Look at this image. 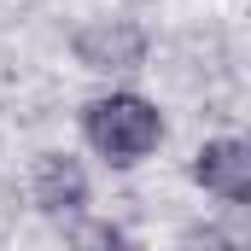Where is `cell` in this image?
Returning <instances> with one entry per match:
<instances>
[{"mask_svg": "<svg viewBox=\"0 0 251 251\" xmlns=\"http://www.w3.org/2000/svg\"><path fill=\"white\" fill-rule=\"evenodd\" d=\"M82 140L111 164V170H134L146 164L158 146H164V111L134 94V88H111V94H94L82 111H76Z\"/></svg>", "mask_w": 251, "mask_h": 251, "instance_id": "6da1fadb", "label": "cell"}, {"mask_svg": "<svg viewBox=\"0 0 251 251\" xmlns=\"http://www.w3.org/2000/svg\"><path fill=\"white\" fill-rule=\"evenodd\" d=\"M181 251H234V240L222 228H187L181 234Z\"/></svg>", "mask_w": 251, "mask_h": 251, "instance_id": "8992f818", "label": "cell"}, {"mask_svg": "<svg viewBox=\"0 0 251 251\" xmlns=\"http://www.w3.org/2000/svg\"><path fill=\"white\" fill-rule=\"evenodd\" d=\"M88 170H82V158H70V152H41L35 158V170H29V199H35V210H47V216H82L88 210Z\"/></svg>", "mask_w": 251, "mask_h": 251, "instance_id": "277c9868", "label": "cell"}, {"mask_svg": "<svg viewBox=\"0 0 251 251\" xmlns=\"http://www.w3.org/2000/svg\"><path fill=\"white\" fill-rule=\"evenodd\" d=\"M70 251H146L134 234H123L117 222L100 216H70Z\"/></svg>", "mask_w": 251, "mask_h": 251, "instance_id": "5b68a950", "label": "cell"}, {"mask_svg": "<svg viewBox=\"0 0 251 251\" xmlns=\"http://www.w3.org/2000/svg\"><path fill=\"white\" fill-rule=\"evenodd\" d=\"M187 176L222 204H251V146L240 134H216L193 152Z\"/></svg>", "mask_w": 251, "mask_h": 251, "instance_id": "3957f363", "label": "cell"}, {"mask_svg": "<svg viewBox=\"0 0 251 251\" xmlns=\"http://www.w3.org/2000/svg\"><path fill=\"white\" fill-rule=\"evenodd\" d=\"M146 29L134 24V18H94V24H82L76 35H70V53L82 70H94V76H128V70H140L146 64Z\"/></svg>", "mask_w": 251, "mask_h": 251, "instance_id": "7a4b0ae2", "label": "cell"}]
</instances>
